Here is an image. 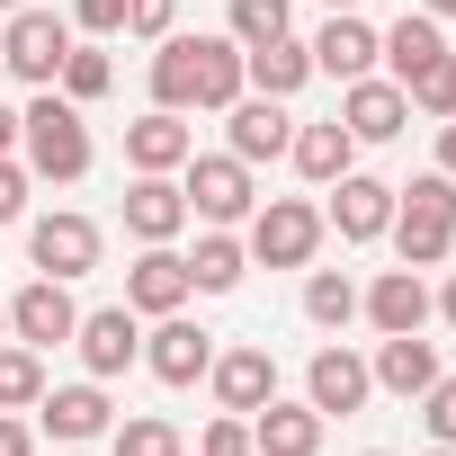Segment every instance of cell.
<instances>
[{
	"label": "cell",
	"mask_w": 456,
	"mask_h": 456,
	"mask_svg": "<svg viewBox=\"0 0 456 456\" xmlns=\"http://www.w3.org/2000/svg\"><path fill=\"white\" fill-rule=\"evenodd\" d=\"M367 376H376V394L420 403V394L438 385V349H429L420 331H385V340H376V358H367Z\"/></svg>",
	"instance_id": "cell-18"
},
{
	"label": "cell",
	"mask_w": 456,
	"mask_h": 456,
	"mask_svg": "<svg viewBox=\"0 0 456 456\" xmlns=\"http://www.w3.org/2000/svg\"><path fill=\"white\" fill-rule=\"evenodd\" d=\"M0 152H19V108H0Z\"/></svg>",
	"instance_id": "cell-42"
},
{
	"label": "cell",
	"mask_w": 456,
	"mask_h": 456,
	"mask_svg": "<svg viewBox=\"0 0 456 456\" xmlns=\"http://www.w3.org/2000/svg\"><path fill=\"white\" fill-rule=\"evenodd\" d=\"M179 0H126V37H170Z\"/></svg>",
	"instance_id": "cell-37"
},
{
	"label": "cell",
	"mask_w": 456,
	"mask_h": 456,
	"mask_svg": "<svg viewBox=\"0 0 456 456\" xmlns=\"http://www.w3.org/2000/svg\"><path fill=\"white\" fill-rule=\"evenodd\" d=\"M188 152H197V134H188L179 108H143V117L126 126V161H134V170H179Z\"/></svg>",
	"instance_id": "cell-24"
},
{
	"label": "cell",
	"mask_w": 456,
	"mask_h": 456,
	"mask_svg": "<svg viewBox=\"0 0 456 456\" xmlns=\"http://www.w3.org/2000/svg\"><path fill=\"white\" fill-rule=\"evenodd\" d=\"M322 10H358V0H322Z\"/></svg>",
	"instance_id": "cell-44"
},
{
	"label": "cell",
	"mask_w": 456,
	"mask_h": 456,
	"mask_svg": "<svg viewBox=\"0 0 456 456\" xmlns=\"http://www.w3.org/2000/svg\"><path fill=\"white\" fill-rule=\"evenodd\" d=\"M358 314L376 322V340H385V331H429V287H420V269H385L376 287H358Z\"/></svg>",
	"instance_id": "cell-20"
},
{
	"label": "cell",
	"mask_w": 456,
	"mask_h": 456,
	"mask_svg": "<svg viewBox=\"0 0 456 456\" xmlns=\"http://www.w3.org/2000/svg\"><path fill=\"white\" fill-rule=\"evenodd\" d=\"M438 170H447V179H456V117H447V126H438Z\"/></svg>",
	"instance_id": "cell-40"
},
{
	"label": "cell",
	"mask_w": 456,
	"mask_h": 456,
	"mask_svg": "<svg viewBox=\"0 0 456 456\" xmlns=\"http://www.w3.org/2000/svg\"><path fill=\"white\" fill-rule=\"evenodd\" d=\"M429 314H438V322H456V269H447V287L429 296Z\"/></svg>",
	"instance_id": "cell-41"
},
{
	"label": "cell",
	"mask_w": 456,
	"mask_h": 456,
	"mask_svg": "<svg viewBox=\"0 0 456 456\" xmlns=\"http://www.w3.org/2000/svg\"><path fill=\"white\" fill-rule=\"evenodd\" d=\"M305 322L314 331H349L358 322V278L349 269H314L305 278Z\"/></svg>",
	"instance_id": "cell-28"
},
{
	"label": "cell",
	"mask_w": 456,
	"mask_h": 456,
	"mask_svg": "<svg viewBox=\"0 0 456 456\" xmlns=\"http://www.w3.org/2000/svg\"><path fill=\"white\" fill-rule=\"evenodd\" d=\"M72 322H81V305H72L63 278H28V287L10 296V340H28V349H63Z\"/></svg>",
	"instance_id": "cell-12"
},
{
	"label": "cell",
	"mask_w": 456,
	"mask_h": 456,
	"mask_svg": "<svg viewBox=\"0 0 456 456\" xmlns=\"http://www.w3.org/2000/svg\"><path fill=\"white\" fill-rule=\"evenodd\" d=\"M367 394H376V376H367V358L358 349H314V367H305V403L331 420H349V411H367Z\"/></svg>",
	"instance_id": "cell-16"
},
{
	"label": "cell",
	"mask_w": 456,
	"mask_h": 456,
	"mask_svg": "<svg viewBox=\"0 0 456 456\" xmlns=\"http://www.w3.org/2000/svg\"><path fill=\"white\" fill-rule=\"evenodd\" d=\"M206 385H215V403H224V411H242V420H251V411L278 394V358H269V349H215Z\"/></svg>",
	"instance_id": "cell-19"
},
{
	"label": "cell",
	"mask_w": 456,
	"mask_h": 456,
	"mask_svg": "<svg viewBox=\"0 0 456 456\" xmlns=\"http://www.w3.org/2000/svg\"><path fill=\"white\" fill-rule=\"evenodd\" d=\"M63 456H90V447H63Z\"/></svg>",
	"instance_id": "cell-48"
},
{
	"label": "cell",
	"mask_w": 456,
	"mask_h": 456,
	"mask_svg": "<svg viewBox=\"0 0 456 456\" xmlns=\"http://www.w3.org/2000/svg\"><path fill=\"white\" fill-rule=\"evenodd\" d=\"M143 367H152L161 385H197V376L215 367V331H197L188 314H152V331H143Z\"/></svg>",
	"instance_id": "cell-13"
},
{
	"label": "cell",
	"mask_w": 456,
	"mask_h": 456,
	"mask_svg": "<svg viewBox=\"0 0 456 456\" xmlns=\"http://www.w3.org/2000/svg\"><path fill=\"white\" fill-rule=\"evenodd\" d=\"M0 331H10V305H0Z\"/></svg>",
	"instance_id": "cell-46"
},
{
	"label": "cell",
	"mask_w": 456,
	"mask_h": 456,
	"mask_svg": "<svg viewBox=\"0 0 456 456\" xmlns=\"http://www.w3.org/2000/svg\"><path fill=\"white\" fill-rule=\"evenodd\" d=\"M0 81H10V63H0Z\"/></svg>",
	"instance_id": "cell-49"
},
{
	"label": "cell",
	"mask_w": 456,
	"mask_h": 456,
	"mask_svg": "<svg viewBox=\"0 0 456 456\" xmlns=\"http://www.w3.org/2000/svg\"><path fill=\"white\" fill-rule=\"evenodd\" d=\"M0 456H37V420L28 411H0Z\"/></svg>",
	"instance_id": "cell-39"
},
{
	"label": "cell",
	"mask_w": 456,
	"mask_h": 456,
	"mask_svg": "<svg viewBox=\"0 0 456 456\" xmlns=\"http://www.w3.org/2000/svg\"><path fill=\"white\" fill-rule=\"evenodd\" d=\"M367 456H385V447H367Z\"/></svg>",
	"instance_id": "cell-50"
},
{
	"label": "cell",
	"mask_w": 456,
	"mask_h": 456,
	"mask_svg": "<svg viewBox=\"0 0 456 456\" xmlns=\"http://www.w3.org/2000/svg\"><path fill=\"white\" fill-rule=\"evenodd\" d=\"M287 143H296L287 99H251V90H242L233 108H224V152H233V161H251V170H260V161H278Z\"/></svg>",
	"instance_id": "cell-11"
},
{
	"label": "cell",
	"mask_w": 456,
	"mask_h": 456,
	"mask_svg": "<svg viewBox=\"0 0 456 456\" xmlns=\"http://www.w3.org/2000/svg\"><path fill=\"white\" fill-rule=\"evenodd\" d=\"M72 349H81V367L108 385V376H126V367L143 358V314H134V305H99V314L72 322Z\"/></svg>",
	"instance_id": "cell-8"
},
{
	"label": "cell",
	"mask_w": 456,
	"mask_h": 456,
	"mask_svg": "<svg viewBox=\"0 0 456 456\" xmlns=\"http://www.w3.org/2000/svg\"><path fill=\"white\" fill-rule=\"evenodd\" d=\"M28 260H37V278H63V287L90 278V269H99V224L72 215V206H63V215H37V224H28Z\"/></svg>",
	"instance_id": "cell-7"
},
{
	"label": "cell",
	"mask_w": 456,
	"mask_h": 456,
	"mask_svg": "<svg viewBox=\"0 0 456 456\" xmlns=\"http://www.w3.org/2000/svg\"><path fill=\"white\" fill-rule=\"evenodd\" d=\"M287 161H296V170H305L314 188H331V179H349V170H358V134H349L340 117H322V126H296Z\"/></svg>",
	"instance_id": "cell-25"
},
{
	"label": "cell",
	"mask_w": 456,
	"mask_h": 456,
	"mask_svg": "<svg viewBox=\"0 0 456 456\" xmlns=\"http://www.w3.org/2000/svg\"><path fill=\"white\" fill-rule=\"evenodd\" d=\"M251 447H260V456H322V411L269 394V403L251 411Z\"/></svg>",
	"instance_id": "cell-22"
},
{
	"label": "cell",
	"mask_w": 456,
	"mask_h": 456,
	"mask_svg": "<svg viewBox=\"0 0 456 456\" xmlns=\"http://www.w3.org/2000/svg\"><path fill=\"white\" fill-rule=\"evenodd\" d=\"M108 81H117V63H108L99 45H72V54H63V72H54V90H63L72 108H90V99H108Z\"/></svg>",
	"instance_id": "cell-31"
},
{
	"label": "cell",
	"mask_w": 456,
	"mask_h": 456,
	"mask_svg": "<svg viewBox=\"0 0 456 456\" xmlns=\"http://www.w3.org/2000/svg\"><path fill=\"white\" fill-rule=\"evenodd\" d=\"M197 287H188V251H170V242H143V260L126 269V305L134 314H179Z\"/></svg>",
	"instance_id": "cell-17"
},
{
	"label": "cell",
	"mask_w": 456,
	"mask_h": 456,
	"mask_svg": "<svg viewBox=\"0 0 456 456\" xmlns=\"http://www.w3.org/2000/svg\"><path fill=\"white\" fill-rule=\"evenodd\" d=\"M179 197H188L197 224H251V206H260L251 161H233V152H188L179 161Z\"/></svg>",
	"instance_id": "cell-5"
},
{
	"label": "cell",
	"mask_w": 456,
	"mask_h": 456,
	"mask_svg": "<svg viewBox=\"0 0 456 456\" xmlns=\"http://www.w3.org/2000/svg\"><path fill=\"white\" fill-rule=\"evenodd\" d=\"M197 456H260V447H251V420H242V411H224V420H206Z\"/></svg>",
	"instance_id": "cell-35"
},
{
	"label": "cell",
	"mask_w": 456,
	"mask_h": 456,
	"mask_svg": "<svg viewBox=\"0 0 456 456\" xmlns=\"http://www.w3.org/2000/svg\"><path fill=\"white\" fill-rule=\"evenodd\" d=\"M447 54V37H438V19H420V10H403L385 37H376V63H385V81H411L420 63H438Z\"/></svg>",
	"instance_id": "cell-27"
},
{
	"label": "cell",
	"mask_w": 456,
	"mask_h": 456,
	"mask_svg": "<svg viewBox=\"0 0 456 456\" xmlns=\"http://www.w3.org/2000/svg\"><path fill=\"white\" fill-rule=\"evenodd\" d=\"M420 429H429V447H456V376H438L420 394Z\"/></svg>",
	"instance_id": "cell-34"
},
{
	"label": "cell",
	"mask_w": 456,
	"mask_h": 456,
	"mask_svg": "<svg viewBox=\"0 0 456 456\" xmlns=\"http://www.w3.org/2000/svg\"><path fill=\"white\" fill-rule=\"evenodd\" d=\"M37 429H45L54 447H90V438L117 429V403L99 394V376H90V385H45V394H37Z\"/></svg>",
	"instance_id": "cell-9"
},
{
	"label": "cell",
	"mask_w": 456,
	"mask_h": 456,
	"mask_svg": "<svg viewBox=\"0 0 456 456\" xmlns=\"http://www.w3.org/2000/svg\"><path fill=\"white\" fill-rule=\"evenodd\" d=\"M0 10H28V0H0Z\"/></svg>",
	"instance_id": "cell-45"
},
{
	"label": "cell",
	"mask_w": 456,
	"mask_h": 456,
	"mask_svg": "<svg viewBox=\"0 0 456 456\" xmlns=\"http://www.w3.org/2000/svg\"><path fill=\"white\" fill-rule=\"evenodd\" d=\"M314 72H331V81H367V72H376V28H367L358 10H331V28L314 37Z\"/></svg>",
	"instance_id": "cell-23"
},
{
	"label": "cell",
	"mask_w": 456,
	"mask_h": 456,
	"mask_svg": "<svg viewBox=\"0 0 456 456\" xmlns=\"http://www.w3.org/2000/svg\"><path fill=\"white\" fill-rule=\"evenodd\" d=\"M242 269H251V251L233 242V224H206L197 251H188V287H197V296H233Z\"/></svg>",
	"instance_id": "cell-26"
},
{
	"label": "cell",
	"mask_w": 456,
	"mask_h": 456,
	"mask_svg": "<svg viewBox=\"0 0 456 456\" xmlns=\"http://www.w3.org/2000/svg\"><path fill=\"white\" fill-rule=\"evenodd\" d=\"M305 81H314V45H296V37H269V45L242 54V90L251 99H296Z\"/></svg>",
	"instance_id": "cell-21"
},
{
	"label": "cell",
	"mask_w": 456,
	"mask_h": 456,
	"mask_svg": "<svg viewBox=\"0 0 456 456\" xmlns=\"http://www.w3.org/2000/svg\"><path fill=\"white\" fill-rule=\"evenodd\" d=\"M322 233H331V224H322V206L314 197H260L251 206V260L260 269H305L314 251H322Z\"/></svg>",
	"instance_id": "cell-4"
},
{
	"label": "cell",
	"mask_w": 456,
	"mask_h": 456,
	"mask_svg": "<svg viewBox=\"0 0 456 456\" xmlns=\"http://www.w3.org/2000/svg\"><path fill=\"white\" fill-rule=\"evenodd\" d=\"M411 10H420V19H456V0H411Z\"/></svg>",
	"instance_id": "cell-43"
},
{
	"label": "cell",
	"mask_w": 456,
	"mask_h": 456,
	"mask_svg": "<svg viewBox=\"0 0 456 456\" xmlns=\"http://www.w3.org/2000/svg\"><path fill=\"white\" fill-rule=\"evenodd\" d=\"M429 456H456V447H429Z\"/></svg>",
	"instance_id": "cell-47"
},
{
	"label": "cell",
	"mask_w": 456,
	"mask_h": 456,
	"mask_svg": "<svg viewBox=\"0 0 456 456\" xmlns=\"http://www.w3.org/2000/svg\"><path fill=\"white\" fill-rule=\"evenodd\" d=\"M152 108H233L242 99V45L233 37H152Z\"/></svg>",
	"instance_id": "cell-1"
},
{
	"label": "cell",
	"mask_w": 456,
	"mask_h": 456,
	"mask_svg": "<svg viewBox=\"0 0 456 456\" xmlns=\"http://www.w3.org/2000/svg\"><path fill=\"white\" fill-rule=\"evenodd\" d=\"M37 394H45V349L10 340L0 349V411H37Z\"/></svg>",
	"instance_id": "cell-30"
},
{
	"label": "cell",
	"mask_w": 456,
	"mask_h": 456,
	"mask_svg": "<svg viewBox=\"0 0 456 456\" xmlns=\"http://www.w3.org/2000/svg\"><path fill=\"white\" fill-rule=\"evenodd\" d=\"M19 215H28V161L0 152V224H19Z\"/></svg>",
	"instance_id": "cell-36"
},
{
	"label": "cell",
	"mask_w": 456,
	"mask_h": 456,
	"mask_svg": "<svg viewBox=\"0 0 456 456\" xmlns=\"http://www.w3.org/2000/svg\"><path fill=\"white\" fill-rule=\"evenodd\" d=\"M72 19L90 37H126V0H72Z\"/></svg>",
	"instance_id": "cell-38"
},
{
	"label": "cell",
	"mask_w": 456,
	"mask_h": 456,
	"mask_svg": "<svg viewBox=\"0 0 456 456\" xmlns=\"http://www.w3.org/2000/svg\"><path fill=\"white\" fill-rule=\"evenodd\" d=\"M108 456H188V438L161 420V411H117V429H108Z\"/></svg>",
	"instance_id": "cell-29"
},
{
	"label": "cell",
	"mask_w": 456,
	"mask_h": 456,
	"mask_svg": "<svg viewBox=\"0 0 456 456\" xmlns=\"http://www.w3.org/2000/svg\"><path fill=\"white\" fill-rule=\"evenodd\" d=\"M63 54H72V28L54 19V10H10V28H0V63H10V81H28V90H54V72H63Z\"/></svg>",
	"instance_id": "cell-6"
},
{
	"label": "cell",
	"mask_w": 456,
	"mask_h": 456,
	"mask_svg": "<svg viewBox=\"0 0 456 456\" xmlns=\"http://www.w3.org/2000/svg\"><path fill=\"white\" fill-rule=\"evenodd\" d=\"M403 99H411L420 117H456V45H447L438 63H420V72L403 81Z\"/></svg>",
	"instance_id": "cell-32"
},
{
	"label": "cell",
	"mask_w": 456,
	"mask_h": 456,
	"mask_svg": "<svg viewBox=\"0 0 456 456\" xmlns=\"http://www.w3.org/2000/svg\"><path fill=\"white\" fill-rule=\"evenodd\" d=\"M322 224L340 242H385V224H394V179H376V170H349V179H331V206H322Z\"/></svg>",
	"instance_id": "cell-10"
},
{
	"label": "cell",
	"mask_w": 456,
	"mask_h": 456,
	"mask_svg": "<svg viewBox=\"0 0 456 456\" xmlns=\"http://www.w3.org/2000/svg\"><path fill=\"white\" fill-rule=\"evenodd\" d=\"M394 251H403V269H438L447 251H456V179L447 170H420L411 188H394Z\"/></svg>",
	"instance_id": "cell-3"
},
{
	"label": "cell",
	"mask_w": 456,
	"mask_h": 456,
	"mask_svg": "<svg viewBox=\"0 0 456 456\" xmlns=\"http://www.w3.org/2000/svg\"><path fill=\"white\" fill-rule=\"evenodd\" d=\"M188 197H179V170H134V188H126V233L134 242H179L188 233Z\"/></svg>",
	"instance_id": "cell-14"
},
{
	"label": "cell",
	"mask_w": 456,
	"mask_h": 456,
	"mask_svg": "<svg viewBox=\"0 0 456 456\" xmlns=\"http://www.w3.org/2000/svg\"><path fill=\"white\" fill-rule=\"evenodd\" d=\"M340 126H349L358 143H394V134L411 126V99H403V81H385V72H367V81H340Z\"/></svg>",
	"instance_id": "cell-15"
},
{
	"label": "cell",
	"mask_w": 456,
	"mask_h": 456,
	"mask_svg": "<svg viewBox=\"0 0 456 456\" xmlns=\"http://www.w3.org/2000/svg\"><path fill=\"white\" fill-rule=\"evenodd\" d=\"M287 19H296L287 0H233V19H224V37H233V45L251 54V45H269V37H287Z\"/></svg>",
	"instance_id": "cell-33"
},
{
	"label": "cell",
	"mask_w": 456,
	"mask_h": 456,
	"mask_svg": "<svg viewBox=\"0 0 456 456\" xmlns=\"http://www.w3.org/2000/svg\"><path fill=\"white\" fill-rule=\"evenodd\" d=\"M19 161L28 179H90V126L63 90H37V108H19Z\"/></svg>",
	"instance_id": "cell-2"
}]
</instances>
